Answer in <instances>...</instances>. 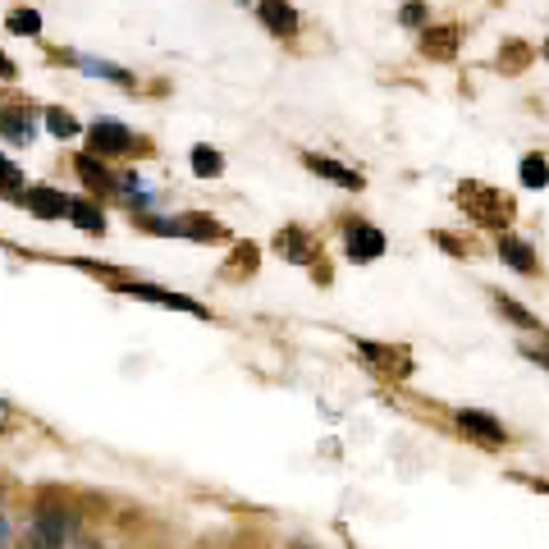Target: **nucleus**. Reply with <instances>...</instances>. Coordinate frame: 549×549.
<instances>
[{
	"mask_svg": "<svg viewBox=\"0 0 549 549\" xmlns=\"http://www.w3.org/2000/svg\"><path fill=\"white\" fill-rule=\"evenodd\" d=\"M23 206H28L37 220H60V216H69L74 197H65V193H55V188H46V183H37V188L23 193Z\"/></svg>",
	"mask_w": 549,
	"mask_h": 549,
	"instance_id": "6",
	"label": "nucleus"
},
{
	"mask_svg": "<svg viewBox=\"0 0 549 549\" xmlns=\"http://www.w3.org/2000/svg\"><path fill=\"white\" fill-rule=\"evenodd\" d=\"M357 348H362L366 362H376V371H394V376H408L412 371L408 353H399V348H380V344H357Z\"/></svg>",
	"mask_w": 549,
	"mask_h": 549,
	"instance_id": "12",
	"label": "nucleus"
},
{
	"mask_svg": "<svg viewBox=\"0 0 549 549\" xmlns=\"http://www.w3.org/2000/svg\"><path fill=\"white\" fill-rule=\"evenodd\" d=\"M275 248H284L289 252V261H312L316 252H312V243H307V238L298 234V229H284L280 238H275Z\"/></svg>",
	"mask_w": 549,
	"mask_h": 549,
	"instance_id": "18",
	"label": "nucleus"
},
{
	"mask_svg": "<svg viewBox=\"0 0 549 549\" xmlns=\"http://www.w3.org/2000/svg\"><path fill=\"white\" fill-rule=\"evenodd\" d=\"M302 165H307V170H316L321 179L339 183V188H362V174L348 170V165H339V161H330V156H316V151H307V156H302Z\"/></svg>",
	"mask_w": 549,
	"mask_h": 549,
	"instance_id": "9",
	"label": "nucleus"
},
{
	"mask_svg": "<svg viewBox=\"0 0 549 549\" xmlns=\"http://www.w3.org/2000/svg\"><path fill=\"white\" fill-rule=\"evenodd\" d=\"M5 142H10V147H28V142H33V115L23 106L5 110Z\"/></svg>",
	"mask_w": 549,
	"mask_h": 549,
	"instance_id": "13",
	"label": "nucleus"
},
{
	"mask_svg": "<svg viewBox=\"0 0 549 549\" xmlns=\"http://www.w3.org/2000/svg\"><path fill=\"white\" fill-rule=\"evenodd\" d=\"M220 170H225L220 151H211V147H193V174H202V179H216Z\"/></svg>",
	"mask_w": 549,
	"mask_h": 549,
	"instance_id": "19",
	"label": "nucleus"
},
{
	"mask_svg": "<svg viewBox=\"0 0 549 549\" xmlns=\"http://www.w3.org/2000/svg\"><path fill=\"white\" fill-rule=\"evenodd\" d=\"M119 293H129V298H138V302H156V307H174V312H188V316H211L202 307V302H193V298H183V293H170V289H156V284H124Z\"/></svg>",
	"mask_w": 549,
	"mask_h": 549,
	"instance_id": "4",
	"label": "nucleus"
},
{
	"mask_svg": "<svg viewBox=\"0 0 549 549\" xmlns=\"http://www.w3.org/2000/svg\"><path fill=\"white\" fill-rule=\"evenodd\" d=\"M517 170H522V183H527V188H549V161L540 156V151L522 156V165H517Z\"/></svg>",
	"mask_w": 549,
	"mask_h": 549,
	"instance_id": "16",
	"label": "nucleus"
},
{
	"mask_svg": "<svg viewBox=\"0 0 549 549\" xmlns=\"http://www.w3.org/2000/svg\"><path fill=\"white\" fill-rule=\"evenodd\" d=\"M69 216H74V225L83 229V234H101V229H106V220H101V211L92 202H74L69 206Z\"/></svg>",
	"mask_w": 549,
	"mask_h": 549,
	"instance_id": "17",
	"label": "nucleus"
},
{
	"mask_svg": "<svg viewBox=\"0 0 549 549\" xmlns=\"http://www.w3.org/2000/svg\"><path fill=\"white\" fill-rule=\"evenodd\" d=\"M545 55H549V46H545Z\"/></svg>",
	"mask_w": 549,
	"mask_h": 549,
	"instance_id": "26",
	"label": "nucleus"
},
{
	"mask_svg": "<svg viewBox=\"0 0 549 549\" xmlns=\"http://www.w3.org/2000/svg\"><path fill=\"white\" fill-rule=\"evenodd\" d=\"M69 540V513L60 508H42L28 527V549H65Z\"/></svg>",
	"mask_w": 549,
	"mask_h": 549,
	"instance_id": "2",
	"label": "nucleus"
},
{
	"mask_svg": "<svg viewBox=\"0 0 549 549\" xmlns=\"http://www.w3.org/2000/svg\"><path fill=\"white\" fill-rule=\"evenodd\" d=\"M5 179H10V193H19V183H23L19 165H5Z\"/></svg>",
	"mask_w": 549,
	"mask_h": 549,
	"instance_id": "25",
	"label": "nucleus"
},
{
	"mask_svg": "<svg viewBox=\"0 0 549 549\" xmlns=\"http://www.w3.org/2000/svg\"><path fill=\"white\" fill-rule=\"evenodd\" d=\"M78 65H83L87 74H101V78H110V83H124V87L133 83V74H124V69H119V65H106V60H92V55H78Z\"/></svg>",
	"mask_w": 549,
	"mask_h": 549,
	"instance_id": "20",
	"label": "nucleus"
},
{
	"mask_svg": "<svg viewBox=\"0 0 549 549\" xmlns=\"http://www.w3.org/2000/svg\"><path fill=\"white\" fill-rule=\"evenodd\" d=\"M421 55L426 60H453L458 55V28H449V23L444 28H426L421 33Z\"/></svg>",
	"mask_w": 549,
	"mask_h": 549,
	"instance_id": "10",
	"label": "nucleus"
},
{
	"mask_svg": "<svg viewBox=\"0 0 549 549\" xmlns=\"http://www.w3.org/2000/svg\"><path fill=\"white\" fill-rule=\"evenodd\" d=\"M495 307H499V312L508 316V321H517V325H522V330H536V334H545V325H540V321H536V316H531V312H522V307H517V302H508V298H495Z\"/></svg>",
	"mask_w": 549,
	"mask_h": 549,
	"instance_id": "21",
	"label": "nucleus"
},
{
	"mask_svg": "<svg viewBox=\"0 0 549 549\" xmlns=\"http://www.w3.org/2000/svg\"><path fill=\"white\" fill-rule=\"evenodd\" d=\"M261 23L275 37H293L298 33V10H293L289 0H261Z\"/></svg>",
	"mask_w": 549,
	"mask_h": 549,
	"instance_id": "8",
	"label": "nucleus"
},
{
	"mask_svg": "<svg viewBox=\"0 0 549 549\" xmlns=\"http://www.w3.org/2000/svg\"><path fill=\"white\" fill-rule=\"evenodd\" d=\"M46 129H51L55 138H74V133H78V119L65 115V110H46Z\"/></svg>",
	"mask_w": 549,
	"mask_h": 549,
	"instance_id": "22",
	"label": "nucleus"
},
{
	"mask_svg": "<svg viewBox=\"0 0 549 549\" xmlns=\"http://www.w3.org/2000/svg\"><path fill=\"white\" fill-rule=\"evenodd\" d=\"M421 19H426V5H421V0H412V5H403V10H399V23H403V28H417Z\"/></svg>",
	"mask_w": 549,
	"mask_h": 549,
	"instance_id": "24",
	"label": "nucleus"
},
{
	"mask_svg": "<svg viewBox=\"0 0 549 549\" xmlns=\"http://www.w3.org/2000/svg\"><path fill=\"white\" fill-rule=\"evenodd\" d=\"M499 257H504L513 270H522V275H536V257H531V248L522 238H513V234L499 238Z\"/></svg>",
	"mask_w": 549,
	"mask_h": 549,
	"instance_id": "14",
	"label": "nucleus"
},
{
	"mask_svg": "<svg viewBox=\"0 0 549 549\" xmlns=\"http://www.w3.org/2000/svg\"><path fill=\"white\" fill-rule=\"evenodd\" d=\"M179 238H197V243H220L225 238V225L211 216H202V211H193V216H179Z\"/></svg>",
	"mask_w": 549,
	"mask_h": 549,
	"instance_id": "11",
	"label": "nucleus"
},
{
	"mask_svg": "<svg viewBox=\"0 0 549 549\" xmlns=\"http://www.w3.org/2000/svg\"><path fill=\"white\" fill-rule=\"evenodd\" d=\"M10 28H14V33L37 37V33H42V19H37L33 10H19V14H10Z\"/></svg>",
	"mask_w": 549,
	"mask_h": 549,
	"instance_id": "23",
	"label": "nucleus"
},
{
	"mask_svg": "<svg viewBox=\"0 0 549 549\" xmlns=\"http://www.w3.org/2000/svg\"><path fill=\"white\" fill-rule=\"evenodd\" d=\"M453 197H458V206L467 211V220H476L481 229H508L513 225V197L499 193V188H490V183L467 179Z\"/></svg>",
	"mask_w": 549,
	"mask_h": 549,
	"instance_id": "1",
	"label": "nucleus"
},
{
	"mask_svg": "<svg viewBox=\"0 0 549 549\" xmlns=\"http://www.w3.org/2000/svg\"><path fill=\"white\" fill-rule=\"evenodd\" d=\"M458 426H463V435H472L476 444H485V449H499V444L508 440V431L499 426L495 417H485V412H476V408H463L458 412Z\"/></svg>",
	"mask_w": 549,
	"mask_h": 549,
	"instance_id": "5",
	"label": "nucleus"
},
{
	"mask_svg": "<svg viewBox=\"0 0 549 549\" xmlns=\"http://www.w3.org/2000/svg\"><path fill=\"white\" fill-rule=\"evenodd\" d=\"M87 142H92L97 156H124V151L138 147V138H133L124 124H115V119H97V124L87 129Z\"/></svg>",
	"mask_w": 549,
	"mask_h": 549,
	"instance_id": "3",
	"label": "nucleus"
},
{
	"mask_svg": "<svg viewBox=\"0 0 549 549\" xmlns=\"http://www.w3.org/2000/svg\"><path fill=\"white\" fill-rule=\"evenodd\" d=\"M380 252H385V234L371 225H353L348 229V261H357V266H366V261H376Z\"/></svg>",
	"mask_w": 549,
	"mask_h": 549,
	"instance_id": "7",
	"label": "nucleus"
},
{
	"mask_svg": "<svg viewBox=\"0 0 549 549\" xmlns=\"http://www.w3.org/2000/svg\"><path fill=\"white\" fill-rule=\"evenodd\" d=\"M74 170H78V179H83L92 193H110V188H115V179L106 174V165H101L97 156H78Z\"/></svg>",
	"mask_w": 549,
	"mask_h": 549,
	"instance_id": "15",
	"label": "nucleus"
}]
</instances>
